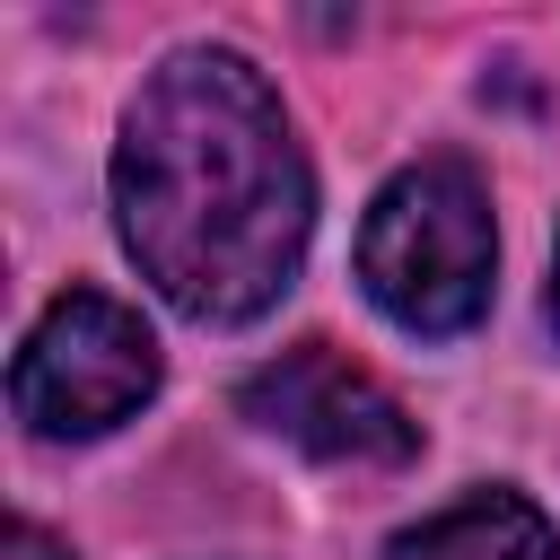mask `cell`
Returning <instances> with one entry per match:
<instances>
[{
	"label": "cell",
	"mask_w": 560,
	"mask_h": 560,
	"mask_svg": "<svg viewBox=\"0 0 560 560\" xmlns=\"http://www.w3.org/2000/svg\"><path fill=\"white\" fill-rule=\"evenodd\" d=\"M0 560H70V542H52L44 525H26V516H18V525H9V542H0Z\"/></svg>",
	"instance_id": "cell-6"
},
{
	"label": "cell",
	"mask_w": 560,
	"mask_h": 560,
	"mask_svg": "<svg viewBox=\"0 0 560 560\" xmlns=\"http://www.w3.org/2000/svg\"><path fill=\"white\" fill-rule=\"evenodd\" d=\"M236 411L271 438H289L315 464H350V472H394L420 455V420L368 376L350 368L332 341H298L271 368H254L236 385Z\"/></svg>",
	"instance_id": "cell-4"
},
{
	"label": "cell",
	"mask_w": 560,
	"mask_h": 560,
	"mask_svg": "<svg viewBox=\"0 0 560 560\" xmlns=\"http://www.w3.org/2000/svg\"><path fill=\"white\" fill-rule=\"evenodd\" d=\"M149 394H158V341L131 306H114L96 289L52 298L9 368V402L35 438H105Z\"/></svg>",
	"instance_id": "cell-3"
},
{
	"label": "cell",
	"mask_w": 560,
	"mask_h": 560,
	"mask_svg": "<svg viewBox=\"0 0 560 560\" xmlns=\"http://www.w3.org/2000/svg\"><path fill=\"white\" fill-rule=\"evenodd\" d=\"M114 210L131 262L192 324H254L306 254L315 184L271 79L228 44L166 52L114 140Z\"/></svg>",
	"instance_id": "cell-1"
},
{
	"label": "cell",
	"mask_w": 560,
	"mask_h": 560,
	"mask_svg": "<svg viewBox=\"0 0 560 560\" xmlns=\"http://www.w3.org/2000/svg\"><path fill=\"white\" fill-rule=\"evenodd\" d=\"M551 332H560V262H551Z\"/></svg>",
	"instance_id": "cell-7"
},
{
	"label": "cell",
	"mask_w": 560,
	"mask_h": 560,
	"mask_svg": "<svg viewBox=\"0 0 560 560\" xmlns=\"http://www.w3.org/2000/svg\"><path fill=\"white\" fill-rule=\"evenodd\" d=\"M490 262H499V236H490V192L464 158H420L402 166L376 201H368V228H359V280L368 298L402 324V332H464L481 324L490 306Z\"/></svg>",
	"instance_id": "cell-2"
},
{
	"label": "cell",
	"mask_w": 560,
	"mask_h": 560,
	"mask_svg": "<svg viewBox=\"0 0 560 560\" xmlns=\"http://www.w3.org/2000/svg\"><path fill=\"white\" fill-rule=\"evenodd\" d=\"M385 560H560V534L534 499L516 490H472L455 508H438L429 525L394 534Z\"/></svg>",
	"instance_id": "cell-5"
}]
</instances>
